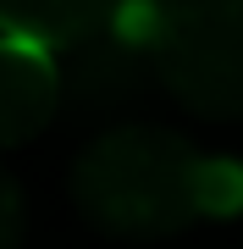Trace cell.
<instances>
[{"mask_svg":"<svg viewBox=\"0 0 243 249\" xmlns=\"http://www.w3.org/2000/svg\"><path fill=\"white\" fill-rule=\"evenodd\" d=\"M22 222H28V205H22V188L0 166V249H17L22 244Z\"/></svg>","mask_w":243,"mask_h":249,"instance_id":"obj_7","label":"cell"},{"mask_svg":"<svg viewBox=\"0 0 243 249\" xmlns=\"http://www.w3.org/2000/svg\"><path fill=\"white\" fill-rule=\"evenodd\" d=\"M61 100V55L28 39H0V150L39 139Z\"/></svg>","mask_w":243,"mask_h":249,"instance_id":"obj_4","label":"cell"},{"mask_svg":"<svg viewBox=\"0 0 243 249\" xmlns=\"http://www.w3.org/2000/svg\"><path fill=\"white\" fill-rule=\"evenodd\" d=\"M243 211V160L232 155H205V222Z\"/></svg>","mask_w":243,"mask_h":249,"instance_id":"obj_6","label":"cell"},{"mask_svg":"<svg viewBox=\"0 0 243 249\" xmlns=\"http://www.w3.org/2000/svg\"><path fill=\"white\" fill-rule=\"evenodd\" d=\"M149 55L177 106L210 122L243 116V0H161Z\"/></svg>","mask_w":243,"mask_h":249,"instance_id":"obj_2","label":"cell"},{"mask_svg":"<svg viewBox=\"0 0 243 249\" xmlns=\"http://www.w3.org/2000/svg\"><path fill=\"white\" fill-rule=\"evenodd\" d=\"M122 0H0V39H28L55 55L116 22Z\"/></svg>","mask_w":243,"mask_h":249,"instance_id":"obj_5","label":"cell"},{"mask_svg":"<svg viewBox=\"0 0 243 249\" xmlns=\"http://www.w3.org/2000/svg\"><path fill=\"white\" fill-rule=\"evenodd\" d=\"M149 78H155V55L138 45L122 22H111L105 34L83 39V45L66 50V61H61V94L72 100L78 111H89V116L133 106Z\"/></svg>","mask_w":243,"mask_h":249,"instance_id":"obj_3","label":"cell"},{"mask_svg":"<svg viewBox=\"0 0 243 249\" xmlns=\"http://www.w3.org/2000/svg\"><path fill=\"white\" fill-rule=\"evenodd\" d=\"M72 205L111 238H166L205 222V155L171 127H111L72 160Z\"/></svg>","mask_w":243,"mask_h":249,"instance_id":"obj_1","label":"cell"}]
</instances>
